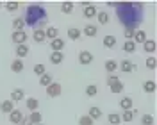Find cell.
Here are the masks:
<instances>
[{
  "label": "cell",
  "instance_id": "cell-25",
  "mask_svg": "<svg viewBox=\"0 0 157 125\" xmlns=\"http://www.w3.org/2000/svg\"><path fill=\"white\" fill-rule=\"evenodd\" d=\"M80 36H82V32H80V29H77V27H70L68 29V38L70 39H80Z\"/></svg>",
  "mask_w": 157,
  "mask_h": 125
},
{
  "label": "cell",
  "instance_id": "cell-38",
  "mask_svg": "<svg viewBox=\"0 0 157 125\" xmlns=\"http://www.w3.org/2000/svg\"><path fill=\"white\" fill-rule=\"evenodd\" d=\"M157 64V59L154 57V56H150V57H147V61H145V66L148 68V70H154Z\"/></svg>",
  "mask_w": 157,
  "mask_h": 125
},
{
  "label": "cell",
  "instance_id": "cell-31",
  "mask_svg": "<svg viewBox=\"0 0 157 125\" xmlns=\"http://www.w3.org/2000/svg\"><path fill=\"white\" fill-rule=\"evenodd\" d=\"M23 27H25L23 18H14L13 20V32H16V30H23Z\"/></svg>",
  "mask_w": 157,
  "mask_h": 125
},
{
  "label": "cell",
  "instance_id": "cell-13",
  "mask_svg": "<svg viewBox=\"0 0 157 125\" xmlns=\"http://www.w3.org/2000/svg\"><path fill=\"white\" fill-rule=\"evenodd\" d=\"M63 61H64V54H63V52H52V54H50V63H52V64L59 66Z\"/></svg>",
  "mask_w": 157,
  "mask_h": 125
},
{
  "label": "cell",
  "instance_id": "cell-18",
  "mask_svg": "<svg viewBox=\"0 0 157 125\" xmlns=\"http://www.w3.org/2000/svg\"><path fill=\"white\" fill-rule=\"evenodd\" d=\"M155 89H157L155 80H145L143 82V91L145 93H155Z\"/></svg>",
  "mask_w": 157,
  "mask_h": 125
},
{
  "label": "cell",
  "instance_id": "cell-42",
  "mask_svg": "<svg viewBox=\"0 0 157 125\" xmlns=\"http://www.w3.org/2000/svg\"><path fill=\"white\" fill-rule=\"evenodd\" d=\"M34 73H36L38 77L45 75V73H47V70H45V64H41V63H39V64H36V66H34Z\"/></svg>",
  "mask_w": 157,
  "mask_h": 125
},
{
  "label": "cell",
  "instance_id": "cell-37",
  "mask_svg": "<svg viewBox=\"0 0 157 125\" xmlns=\"http://www.w3.org/2000/svg\"><path fill=\"white\" fill-rule=\"evenodd\" d=\"M20 7L18 2H14V0H9V2H6V9L9 11V13H14V11Z\"/></svg>",
  "mask_w": 157,
  "mask_h": 125
},
{
  "label": "cell",
  "instance_id": "cell-19",
  "mask_svg": "<svg viewBox=\"0 0 157 125\" xmlns=\"http://www.w3.org/2000/svg\"><path fill=\"white\" fill-rule=\"evenodd\" d=\"M32 39L36 41V43H45V29H36L34 30V34H32Z\"/></svg>",
  "mask_w": 157,
  "mask_h": 125
},
{
  "label": "cell",
  "instance_id": "cell-24",
  "mask_svg": "<svg viewBox=\"0 0 157 125\" xmlns=\"http://www.w3.org/2000/svg\"><path fill=\"white\" fill-rule=\"evenodd\" d=\"M88 116L95 122V120H98V118H102V109L100 107H91L88 111Z\"/></svg>",
  "mask_w": 157,
  "mask_h": 125
},
{
  "label": "cell",
  "instance_id": "cell-5",
  "mask_svg": "<svg viewBox=\"0 0 157 125\" xmlns=\"http://www.w3.org/2000/svg\"><path fill=\"white\" fill-rule=\"evenodd\" d=\"M61 91H63V88H61V84L59 82H52L50 86H47V95L50 96V98H56V96L61 95Z\"/></svg>",
  "mask_w": 157,
  "mask_h": 125
},
{
  "label": "cell",
  "instance_id": "cell-40",
  "mask_svg": "<svg viewBox=\"0 0 157 125\" xmlns=\"http://www.w3.org/2000/svg\"><path fill=\"white\" fill-rule=\"evenodd\" d=\"M141 125H154V116L152 115H143L141 116Z\"/></svg>",
  "mask_w": 157,
  "mask_h": 125
},
{
  "label": "cell",
  "instance_id": "cell-10",
  "mask_svg": "<svg viewBox=\"0 0 157 125\" xmlns=\"http://www.w3.org/2000/svg\"><path fill=\"white\" fill-rule=\"evenodd\" d=\"M7 116H9L11 123H20V122L23 120V115H21V111H20V109H13Z\"/></svg>",
  "mask_w": 157,
  "mask_h": 125
},
{
  "label": "cell",
  "instance_id": "cell-44",
  "mask_svg": "<svg viewBox=\"0 0 157 125\" xmlns=\"http://www.w3.org/2000/svg\"><path fill=\"white\" fill-rule=\"evenodd\" d=\"M20 125H32V122H30V120H29V116H27V118L23 116V120L20 122Z\"/></svg>",
  "mask_w": 157,
  "mask_h": 125
},
{
  "label": "cell",
  "instance_id": "cell-28",
  "mask_svg": "<svg viewBox=\"0 0 157 125\" xmlns=\"http://www.w3.org/2000/svg\"><path fill=\"white\" fill-rule=\"evenodd\" d=\"M102 43H104V47H105V48H114V47H116V38L109 34V36H105V38H104V41H102Z\"/></svg>",
  "mask_w": 157,
  "mask_h": 125
},
{
  "label": "cell",
  "instance_id": "cell-20",
  "mask_svg": "<svg viewBox=\"0 0 157 125\" xmlns=\"http://www.w3.org/2000/svg\"><path fill=\"white\" fill-rule=\"evenodd\" d=\"M11 72L21 73V72H23V61H21V59H14V61L11 63Z\"/></svg>",
  "mask_w": 157,
  "mask_h": 125
},
{
  "label": "cell",
  "instance_id": "cell-29",
  "mask_svg": "<svg viewBox=\"0 0 157 125\" xmlns=\"http://www.w3.org/2000/svg\"><path fill=\"white\" fill-rule=\"evenodd\" d=\"M120 118H121V122H125V123H130L132 120H134V111L130 109V111H123L121 115H120Z\"/></svg>",
  "mask_w": 157,
  "mask_h": 125
},
{
  "label": "cell",
  "instance_id": "cell-3",
  "mask_svg": "<svg viewBox=\"0 0 157 125\" xmlns=\"http://www.w3.org/2000/svg\"><path fill=\"white\" fill-rule=\"evenodd\" d=\"M27 32L25 30H16V32H13L11 34V39H13V43L18 47V45H25V41H27Z\"/></svg>",
  "mask_w": 157,
  "mask_h": 125
},
{
  "label": "cell",
  "instance_id": "cell-39",
  "mask_svg": "<svg viewBox=\"0 0 157 125\" xmlns=\"http://www.w3.org/2000/svg\"><path fill=\"white\" fill-rule=\"evenodd\" d=\"M78 125H95V122H93L88 115H84V116L78 118Z\"/></svg>",
  "mask_w": 157,
  "mask_h": 125
},
{
  "label": "cell",
  "instance_id": "cell-34",
  "mask_svg": "<svg viewBox=\"0 0 157 125\" xmlns=\"http://www.w3.org/2000/svg\"><path fill=\"white\" fill-rule=\"evenodd\" d=\"M61 13H64V14L73 13V2H63L61 4Z\"/></svg>",
  "mask_w": 157,
  "mask_h": 125
},
{
  "label": "cell",
  "instance_id": "cell-27",
  "mask_svg": "<svg viewBox=\"0 0 157 125\" xmlns=\"http://www.w3.org/2000/svg\"><path fill=\"white\" fill-rule=\"evenodd\" d=\"M29 120L32 122V125H38V123H41V122H43V116H41V113H39V111H32V113H30V116H29Z\"/></svg>",
  "mask_w": 157,
  "mask_h": 125
},
{
  "label": "cell",
  "instance_id": "cell-41",
  "mask_svg": "<svg viewBox=\"0 0 157 125\" xmlns=\"http://www.w3.org/2000/svg\"><path fill=\"white\" fill-rule=\"evenodd\" d=\"M136 30H137V29H134V27H125V30H123V34H125V38H127V41H128V39H132V38H134Z\"/></svg>",
  "mask_w": 157,
  "mask_h": 125
},
{
  "label": "cell",
  "instance_id": "cell-33",
  "mask_svg": "<svg viewBox=\"0 0 157 125\" xmlns=\"http://www.w3.org/2000/svg\"><path fill=\"white\" fill-rule=\"evenodd\" d=\"M52 82H54V80H52V75H50V73H45V75H41V77H39V84H41L43 88L50 86Z\"/></svg>",
  "mask_w": 157,
  "mask_h": 125
},
{
  "label": "cell",
  "instance_id": "cell-7",
  "mask_svg": "<svg viewBox=\"0 0 157 125\" xmlns=\"http://www.w3.org/2000/svg\"><path fill=\"white\" fill-rule=\"evenodd\" d=\"M64 39L63 38H56L50 41V48H52V52H63V48H64Z\"/></svg>",
  "mask_w": 157,
  "mask_h": 125
},
{
  "label": "cell",
  "instance_id": "cell-22",
  "mask_svg": "<svg viewBox=\"0 0 157 125\" xmlns=\"http://www.w3.org/2000/svg\"><path fill=\"white\" fill-rule=\"evenodd\" d=\"M109 89H111V93H114V95H118V93H121L123 91V82L118 79L116 82H113L111 86H109Z\"/></svg>",
  "mask_w": 157,
  "mask_h": 125
},
{
  "label": "cell",
  "instance_id": "cell-6",
  "mask_svg": "<svg viewBox=\"0 0 157 125\" xmlns=\"http://www.w3.org/2000/svg\"><path fill=\"white\" fill-rule=\"evenodd\" d=\"M118 68L123 72V73H132L134 70H136V66H134V63H130L128 59H123L121 63H118Z\"/></svg>",
  "mask_w": 157,
  "mask_h": 125
},
{
  "label": "cell",
  "instance_id": "cell-35",
  "mask_svg": "<svg viewBox=\"0 0 157 125\" xmlns=\"http://www.w3.org/2000/svg\"><path fill=\"white\" fill-rule=\"evenodd\" d=\"M109 123L111 125H120V122H121V118H120V115L118 113H111V115L107 116Z\"/></svg>",
  "mask_w": 157,
  "mask_h": 125
},
{
  "label": "cell",
  "instance_id": "cell-43",
  "mask_svg": "<svg viewBox=\"0 0 157 125\" xmlns=\"http://www.w3.org/2000/svg\"><path fill=\"white\" fill-rule=\"evenodd\" d=\"M116 80H118V77H116V75H109L105 82H107V86H111V84H113V82H116Z\"/></svg>",
  "mask_w": 157,
  "mask_h": 125
},
{
  "label": "cell",
  "instance_id": "cell-32",
  "mask_svg": "<svg viewBox=\"0 0 157 125\" xmlns=\"http://www.w3.org/2000/svg\"><path fill=\"white\" fill-rule=\"evenodd\" d=\"M123 52H127V54H132V52H136V43L132 41V39H128L123 43Z\"/></svg>",
  "mask_w": 157,
  "mask_h": 125
},
{
  "label": "cell",
  "instance_id": "cell-9",
  "mask_svg": "<svg viewBox=\"0 0 157 125\" xmlns=\"http://www.w3.org/2000/svg\"><path fill=\"white\" fill-rule=\"evenodd\" d=\"M23 98H25V93H23L21 88H16V89L11 91V98H9L11 102H21Z\"/></svg>",
  "mask_w": 157,
  "mask_h": 125
},
{
  "label": "cell",
  "instance_id": "cell-14",
  "mask_svg": "<svg viewBox=\"0 0 157 125\" xmlns=\"http://www.w3.org/2000/svg\"><path fill=\"white\" fill-rule=\"evenodd\" d=\"M13 109H14V102H11V100H2V102H0V111H2V113L9 115Z\"/></svg>",
  "mask_w": 157,
  "mask_h": 125
},
{
  "label": "cell",
  "instance_id": "cell-1",
  "mask_svg": "<svg viewBox=\"0 0 157 125\" xmlns=\"http://www.w3.org/2000/svg\"><path fill=\"white\" fill-rule=\"evenodd\" d=\"M109 6L116 7V16L123 27L137 29L145 18V6L141 2H109Z\"/></svg>",
  "mask_w": 157,
  "mask_h": 125
},
{
  "label": "cell",
  "instance_id": "cell-23",
  "mask_svg": "<svg viewBox=\"0 0 157 125\" xmlns=\"http://www.w3.org/2000/svg\"><path fill=\"white\" fill-rule=\"evenodd\" d=\"M25 106H27V109L32 113V111H38L39 102H38V98H27V100H25Z\"/></svg>",
  "mask_w": 157,
  "mask_h": 125
},
{
  "label": "cell",
  "instance_id": "cell-4",
  "mask_svg": "<svg viewBox=\"0 0 157 125\" xmlns=\"http://www.w3.org/2000/svg\"><path fill=\"white\" fill-rule=\"evenodd\" d=\"M78 63L82 64V66H88L93 63V54L88 52V50H82V52H78Z\"/></svg>",
  "mask_w": 157,
  "mask_h": 125
},
{
  "label": "cell",
  "instance_id": "cell-2",
  "mask_svg": "<svg viewBox=\"0 0 157 125\" xmlns=\"http://www.w3.org/2000/svg\"><path fill=\"white\" fill-rule=\"evenodd\" d=\"M48 20V13L47 9L41 6V4H29L27 9H25V16H23V21L25 25H29L32 29H43L45 23Z\"/></svg>",
  "mask_w": 157,
  "mask_h": 125
},
{
  "label": "cell",
  "instance_id": "cell-8",
  "mask_svg": "<svg viewBox=\"0 0 157 125\" xmlns=\"http://www.w3.org/2000/svg\"><path fill=\"white\" fill-rule=\"evenodd\" d=\"M80 32H82V34H84L86 38H93V36H97L98 27H97V25H93V23H88V25H86L84 29L80 30Z\"/></svg>",
  "mask_w": 157,
  "mask_h": 125
},
{
  "label": "cell",
  "instance_id": "cell-45",
  "mask_svg": "<svg viewBox=\"0 0 157 125\" xmlns=\"http://www.w3.org/2000/svg\"><path fill=\"white\" fill-rule=\"evenodd\" d=\"M38 125H45V123H38Z\"/></svg>",
  "mask_w": 157,
  "mask_h": 125
},
{
  "label": "cell",
  "instance_id": "cell-17",
  "mask_svg": "<svg viewBox=\"0 0 157 125\" xmlns=\"http://www.w3.org/2000/svg\"><path fill=\"white\" fill-rule=\"evenodd\" d=\"M147 32H145V30H136V34H134V38H132V41H134V43H141V45H143V43H145V41H147Z\"/></svg>",
  "mask_w": 157,
  "mask_h": 125
},
{
  "label": "cell",
  "instance_id": "cell-11",
  "mask_svg": "<svg viewBox=\"0 0 157 125\" xmlns=\"http://www.w3.org/2000/svg\"><path fill=\"white\" fill-rule=\"evenodd\" d=\"M97 7L95 6H91V4H88L86 7H84V11H82V14H84V18H88V20H91V18H95L97 16Z\"/></svg>",
  "mask_w": 157,
  "mask_h": 125
},
{
  "label": "cell",
  "instance_id": "cell-36",
  "mask_svg": "<svg viewBox=\"0 0 157 125\" xmlns=\"http://www.w3.org/2000/svg\"><path fill=\"white\" fill-rule=\"evenodd\" d=\"M97 93H98L97 84H88V88H86V95L88 96H97Z\"/></svg>",
  "mask_w": 157,
  "mask_h": 125
},
{
  "label": "cell",
  "instance_id": "cell-46",
  "mask_svg": "<svg viewBox=\"0 0 157 125\" xmlns=\"http://www.w3.org/2000/svg\"><path fill=\"white\" fill-rule=\"evenodd\" d=\"M0 7H2V4H0Z\"/></svg>",
  "mask_w": 157,
  "mask_h": 125
},
{
  "label": "cell",
  "instance_id": "cell-26",
  "mask_svg": "<svg viewBox=\"0 0 157 125\" xmlns=\"http://www.w3.org/2000/svg\"><path fill=\"white\" fill-rule=\"evenodd\" d=\"M27 54H29V47H27V45H18V47H16V59L25 57Z\"/></svg>",
  "mask_w": 157,
  "mask_h": 125
},
{
  "label": "cell",
  "instance_id": "cell-30",
  "mask_svg": "<svg viewBox=\"0 0 157 125\" xmlns=\"http://www.w3.org/2000/svg\"><path fill=\"white\" fill-rule=\"evenodd\" d=\"M97 20H98V23L107 25V23H109V13H105V11H100V13H97Z\"/></svg>",
  "mask_w": 157,
  "mask_h": 125
},
{
  "label": "cell",
  "instance_id": "cell-21",
  "mask_svg": "<svg viewBox=\"0 0 157 125\" xmlns=\"http://www.w3.org/2000/svg\"><path fill=\"white\" fill-rule=\"evenodd\" d=\"M155 47H157V43L154 41V39H147V41L143 43V50H145L147 54H152V52H155Z\"/></svg>",
  "mask_w": 157,
  "mask_h": 125
},
{
  "label": "cell",
  "instance_id": "cell-15",
  "mask_svg": "<svg viewBox=\"0 0 157 125\" xmlns=\"http://www.w3.org/2000/svg\"><path fill=\"white\" fill-rule=\"evenodd\" d=\"M132 106H134V102H132V98H130V96H123V98L120 100V107H121L123 111H130Z\"/></svg>",
  "mask_w": 157,
  "mask_h": 125
},
{
  "label": "cell",
  "instance_id": "cell-12",
  "mask_svg": "<svg viewBox=\"0 0 157 125\" xmlns=\"http://www.w3.org/2000/svg\"><path fill=\"white\" fill-rule=\"evenodd\" d=\"M104 66H105V72H107L109 75H114V73H116V70H118V63L114 61V59H107Z\"/></svg>",
  "mask_w": 157,
  "mask_h": 125
},
{
  "label": "cell",
  "instance_id": "cell-16",
  "mask_svg": "<svg viewBox=\"0 0 157 125\" xmlns=\"http://www.w3.org/2000/svg\"><path fill=\"white\" fill-rule=\"evenodd\" d=\"M45 38H48L50 41L59 38V29L57 27H47V29H45Z\"/></svg>",
  "mask_w": 157,
  "mask_h": 125
}]
</instances>
